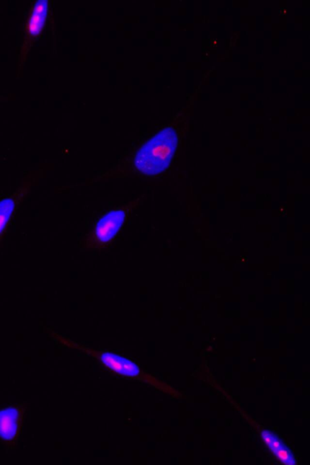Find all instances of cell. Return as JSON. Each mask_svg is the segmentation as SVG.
<instances>
[{
    "instance_id": "5b68a950",
    "label": "cell",
    "mask_w": 310,
    "mask_h": 465,
    "mask_svg": "<svg viewBox=\"0 0 310 465\" xmlns=\"http://www.w3.org/2000/svg\"><path fill=\"white\" fill-rule=\"evenodd\" d=\"M15 209V202L12 199L6 198L0 201V234L4 229Z\"/></svg>"
},
{
    "instance_id": "6da1fadb",
    "label": "cell",
    "mask_w": 310,
    "mask_h": 465,
    "mask_svg": "<svg viewBox=\"0 0 310 465\" xmlns=\"http://www.w3.org/2000/svg\"><path fill=\"white\" fill-rule=\"evenodd\" d=\"M178 137L174 128H163L147 141L136 154L135 166L145 175L153 176L168 168L178 147Z\"/></svg>"
},
{
    "instance_id": "7c38bea8",
    "label": "cell",
    "mask_w": 310,
    "mask_h": 465,
    "mask_svg": "<svg viewBox=\"0 0 310 465\" xmlns=\"http://www.w3.org/2000/svg\"><path fill=\"white\" fill-rule=\"evenodd\" d=\"M296 463V459L294 458V457H291L290 459L289 460L287 464L288 465H294Z\"/></svg>"
},
{
    "instance_id": "7a4b0ae2",
    "label": "cell",
    "mask_w": 310,
    "mask_h": 465,
    "mask_svg": "<svg viewBox=\"0 0 310 465\" xmlns=\"http://www.w3.org/2000/svg\"><path fill=\"white\" fill-rule=\"evenodd\" d=\"M125 218L124 210H113L107 213L96 223L95 236L97 240L102 243L111 241L121 229Z\"/></svg>"
},
{
    "instance_id": "ba28073f",
    "label": "cell",
    "mask_w": 310,
    "mask_h": 465,
    "mask_svg": "<svg viewBox=\"0 0 310 465\" xmlns=\"http://www.w3.org/2000/svg\"><path fill=\"white\" fill-rule=\"evenodd\" d=\"M48 11V2L47 0H40L33 6V14L47 17Z\"/></svg>"
},
{
    "instance_id": "8992f818",
    "label": "cell",
    "mask_w": 310,
    "mask_h": 465,
    "mask_svg": "<svg viewBox=\"0 0 310 465\" xmlns=\"http://www.w3.org/2000/svg\"><path fill=\"white\" fill-rule=\"evenodd\" d=\"M46 17L32 13L28 24V30L32 36H37L45 26Z\"/></svg>"
},
{
    "instance_id": "277c9868",
    "label": "cell",
    "mask_w": 310,
    "mask_h": 465,
    "mask_svg": "<svg viewBox=\"0 0 310 465\" xmlns=\"http://www.w3.org/2000/svg\"><path fill=\"white\" fill-rule=\"evenodd\" d=\"M19 412L16 408L9 407L0 411V438L9 441L18 431Z\"/></svg>"
},
{
    "instance_id": "52a82bcc",
    "label": "cell",
    "mask_w": 310,
    "mask_h": 465,
    "mask_svg": "<svg viewBox=\"0 0 310 465\" xmlns=\"http://www.w3.org/2000/svg\"><path fill=\"white\" fill-rule=\"evenodd\" d=\"M273 454L278 461L284 464H287L289 460L294 457L290 449L284 445L281 447L277 451L274 452Z\"/></svg>"
},
{
    "instance_id": "3957f363",
    "label": "cell",
    "mask_w": 310,
    "mask_h": 465,
    "mask_svg": "<svg viewBox=\"0 0 310 465\" xmlns=\"http://www.w3.org/2000/svg\"><path fill=\"white\" fill-rule=\"evenodd\" d=\"M102 362L117 373L129 377L137 376L140 369L134 362L111 353H105L101 356Z\"/></svg>"
},
{
    "instance_id": "9c48e42d",
    "label": "cell",
    "mask_w": 310,
    "mask_h": 465,
    "mask_svg": "<svg viewBox=\"0 0 310 465\" xmlns=\"http://www.w3.org/2000/svg\"><path fill=\"white\" fill-rule=\"evenodd\" d=\"M283 445L284 444L283 443V441H282L281 439L278 438L277 437H276V438L274 439L272 443H271L270 445L268 447L270 448V451L273 453L274 452L277 451L278 449L280 448L281 447L283 446Z\"/></svg>"
},
{
    "instance_id": "8fae6325",
    "label": "cell",
    "mask_w": 310,
    "mask_h": 465,
    "mask_svg": "<svg viewBox=\"0 0 310 465\" xmlns=\"http://www.w3.org/2000/svg\"><path fill=\"white\" fill-rule=\"evenodd\" d=\"M261 435H262V438L263 439L266 438H268V437L273 436L274 435V434L272 432H271V431H270L265 430L262 431V433H261Z\"/></svg>"
},
{
    "instance_id": "30bf717a",
    "label": "cell",
    "mask_w": 310,
    "mask_h": 465,
    "mask_svg": "<svg viewBox=\"0 0 310 465\" xmlns=\"http://www.w3.org/2000/svg\"><path fill=\"white\" fill-rule=\"evenodd\" d=\"M276 437V436L275 435L268 437V438L263 439V441H264V443L266 444V445L269 446L270 445V444L272 443V441L274 440V439H275Z\"/></svg>"
}]
</instances>
